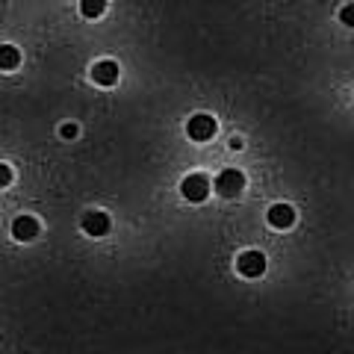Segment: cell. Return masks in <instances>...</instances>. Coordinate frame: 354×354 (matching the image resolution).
I'll list each match as a JSON object with an SVG mask.
<instances>
[{"mask_svg":"<svg viewBox=\"0 0 354 354\" xmlns=\"http://www.w3.org/2000/svg\"><path fill=\"white\" fill-rule=\"evenodd\" d=\"M80 12H83V18H101L106 12V0H83Z\"/></svg>","mask_w":354,"mask_h":354,"instance_id":"10","label":"cell"},{"mask_svg":"<svg viewBox=\"0 0 354 354\" xmlns=\"http://www.w3.org/2000/svg\"><path fill=\"white\" fill-rule=\"evenodd\" d=\"M266 218H269V225H272L274 230H286V227L295 225V209H292L290 204H274Z\"/></svg>","mask_w":354,"mask_h":354,"instance_id":"7","label":"cell"},{"mask_svg":"<svg viewBox=\"0 0 354 354\" xmlns=\"http://www.w3.org/2000/svg\"><path fill=\"white\" fill-rule=\"evenodd\" d=\"M339 21L346 27H354V3H348V6H342V12H339Z\"/></svg>","mask_w":354,"mask_h":354,"instance_id":"11","label":"cell"},{"mask_svg":"<svg viewBox=\"0 0 354 354\" xmlns=\"http://www.w3.org/2000/svg\"><path fill=\"white\" fill-rule=\"evenodd\" d=\"M242 189H245V174L239 169H225L216 177V192L221 198H239Z\"/></svg>","mask_w":354,"mask_h":354,"instance_id":"1","label":"cell"},{"mask_svg":"<svg viewBox=\"0 0 354 354\" xmlns=\"http://www.w3.org/2000/svg\"><path fill=\"white\" fill-rule=\"evenodd\" d=\"M180 192H183L186 201H192V204L207 201V195H209V177L207 174H189V177H183Z\"/></svg>","mask_w":354,"mask_h":354,"instance_id":"2","label":"cell"},{"mask_svg":"<svg viewBox=\"0 0 354 354\" xmlns=\"http://www.w3.org/2000/svg\"><path fill=\"white\" fill-rule=\"evenodd\" d=\"M9 183H12V169L0 162V189H3V186H9Z\"/></svg>","mask_w":354,"mask_h":354,"instance_id":"12","label":"cell"},{"mask_svg":"<svg viewBox=\"0 0 354 354\" xmlns=\"http://www.w3.org/2000/svg\"><path fill=\"white\" fill-rule=\"evenodd\" d=\"M109 227H113V221H109V216L101 213V209H92V213L83 216V230L88 236H106Z\"/></svg>","mask_w":354,"mask_h":354,"instance_id":"5","label":"cell"},{"mask_svg":"<svg viewBox=\"0 0 354 354\" xmlns=\"http://www.w3.org/2000/svg\"><path fill=\"white\" fill-rule=\"evenodd\" d=\"M236 272L242 274V278H260V274L266 272V254L263 251H245V254H239V260H236Z\"/></svg>","mask_w":354,"mask_h":354,"instance_id":"4","label":"cell"},{"mask_svg":"<svg viewBox=\"0 0 354 354\" xmlns=\"http://www.w3.org/2000/svg\"><path fill=\"white\" fill-rule=\"evenodd\" d=\"M21 65V53L12 44H0V71H12Z\"/></svg>","mask_w":354,"mask_h":354,"instance_id":"9","label":"cell"},{"mask_svg":"<svg viewBox=\"0 0 354 354\" xmlns=\"http://www.w3.org/2000/svg\"><path fill=\"white\" fill-rule=\"evenodd\" d=\"M62 136H65V139H74V136H77V127H74V124H65V127H62Z\"/></svg>","mask_w":354,"mask_h":354,"instance_id":"13","label":"cell"},{"mask_svg":"<svg viewBox=\"0 0 354 354\" xmlns=\"http://www.w3.org/2000/svg\"><path fill=\"white\" fill-rule=\"evenodd\" d=\"M92 80L97 86H115L118 83V62L113 59H101V62H95V68H92Z\"/></svg>","mask_w":354,"mask_h":354,"instance_id":"6","label":"cell"},{"mask_svg":"<svg viewBox=\"0 0 354 354\" xmlns=\"http://www.w3.org/2000/svg\"><path fill=\"white\" fill-rule=\"evenodd\" d=\"M12 236L18 242H30V239H36L39 236V221L32 218V216H18L12 221Z\"/></svg>","mask_w":354,"mask_h":354,"instance_id":"8","label":"cell"},{"mask_svg":"<svg viewBox=\"0 0 354 354\" xmlns=\"http://www.w3.org/2000/svg\"><path fill=\"white\" fill-rule=\"evenodd\" d=\"M216 130H218L216 118H213V115H207V113L192 115V118H189V124H186V133H189V139H192V142H209V139L216 136Z\"/></svg>","mask_w":354,"mask_h":354,"instance_id":"3","label":"cell"}]
</instances>
